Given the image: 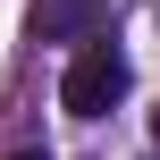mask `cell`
I'll list each match as a JSON object with an SVG mask.
<instances>
[{
	"label": "cell",
	"mask_w": 160,
	"mask_h": 160,
	"mask_svg": "<svg viewBox=\"0 0 160 160\" xmlns=\"http://www.w3.org/2000/svg\"><path fill=\"white\" fill-rule=\"evenodd\" d=\"M118 101H127V51L101 42V34H84V51H76L68 76H59V110L101 118V110H118Z\"/></svg>",
	"instance_id": "6da1fadb"
},
{
	"label": "cell",
	"mask_w": 160,
	"mask_h": 160,
	"mask_svg": "<svg viewBox=\"0 0 160 160\" xmlns=\"http://www.w3.org/2000/svg\"><path fill=\"white\" fill-rule=\"evenodd\" d=\"M34 34H93V0H34Z\"/></svg>",
	"instance_id": "7a4b0ae2"
},
{
	"label": "cell",
	"mask_w": 160,
	"mask_h": 160,
	"mask_svg": "<svg viewBox=\"0 0 160 160\" xmlns=\"http://www.w3.org/2000/svg\"><path fill=\"white\" fill-rule=\"evenodd\" d=\"M8 160H51V152H8Z\"/></svg>",
	"instance_id": "3957f363"
},
{
	"label": "cell",
	"mask_w": 160,
	"mask_h": 160,
	"mask_svg": "<svg viewBox=\"0 0 160 160\" xmlns=\"http://www.w3.org/2000/svg\"><path fill=\"white\" fill-rule=\"evenodd\" d=\"M152 143H160V110H152Z\"/></svg>",
	"instance_id": "277c9868"
}]
</instances>
